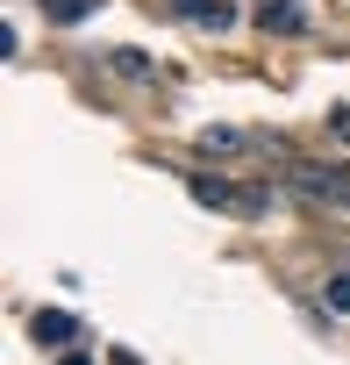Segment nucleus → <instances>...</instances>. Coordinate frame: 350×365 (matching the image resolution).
<instances>
[{
	"label": "nucleus",
	"instance_id": "obj_10",
	"mask_svg": "<svg viewBox=\"0 0 350 365\" xmlns=\"http://www.w3.org/2000/svg\"><path fill=\"white\" fill-rule=\"evenodd\" d=\"M322 129H329V136H336V143H350V101H336V108H329V122H322Z\"/></svg>",
	"mask_w": 350,
	"mask_h": 365
},
{
	"label": "nucleus",
	"instance_id": "obj_1",
	"mask_svg": "<svg viewBox=\"0 0 350 365\" xmlns=\"http://www.w3.org/2000/svg\"><path fill=\"white\" fill-rule=\"evenodd\" d=\"M293 172V194L322 201V208H343L350 215V165H322V158H286Z\"/></svg>",
	"mask_w": 350,
	"mask_h": 365
},
{
	"label": "nucleus",
	"instance_id": "obj_3",
	"mask_svg": "<svg viewBox=\"0 0 350 365\" xmlns=\"http://www.w3.org/2000/svg\"><path fill=\"white\" fill-rule=\"evenodd\" d=\"M171 8H179L193 29H229L236 22V0H171Z\"/></svg>",
	"mask_w": 350,
	"mask_h": 365
},
{
	"label": "nucleus",
	"instance_id": "obj_6",
	"mask_svg": "<svg viewBox=\"0 0 350 365\" xmlns=\"http://www.w3.org/2000/svg\"><path fill=\"white\" fill-rule=\"evenodd\" d=\"M258 29H272V36H300L307 15L293 8V0H272V8H258Z\"/></svg>",
	"mask_w": 350,
	"mask_h": 365
},
{
	"label": "nucleus",
	"instance_id": "obj_8",
	"mask_svg": "<svg viewBox=\"0 0 350 365\" xmlns=\"http://www.w3.org/2000/svg\"><path fill=\"white\" fill-rule=\"evenodd\" d=\"M322 308H329V315H350V265H343V272L322 287Z\"/></svg>",
	"mask_w": 350,
	"mask_h": 365
},
{
	"label": "nucleus",
	"instance_id": "obj_2",
	"mask_svg": "<svg viewBox=\"0 0 350 365\" xmlns=\"http://www.w3.org/2000/svg\"><path fill=\"white\" fill-rule=\"evenodd\" d=\"M186 194L201 208H243V187H229V179H215V172H186Z\"/></svg>",
	"mask_w": 350,
	"mask_h": 365
},
{
	"label": "nucleus",
	"instance_id": "obj_11",
	"mask_svg": "<svg viewBox=\"0 0 350 365\" xmlns=\"http://www.w3.org/2000/svg\"><path fill=\"white\" fill-rule=\"evenodd\" d=\"M65 365H86V358H79V351H65Z\"/></svg>",
	"mask_w": 350,
	"mask_h": 365
},
{
	"label": "nucleus",
	"instance_id": "obj_5",
	"mask_svg": "<svg viewBox=\"0 0 350 365\" xmlns=\"http://www.w3.org/2000/svg\"><path fill=\"white\" fill-rule=\"evenodd\" d=\"M29 329H36V344H43V351H51V344H72V336H79V322H72L65 308H36V322H29Z\"/></svg>",
	"mask_w": 350,
	"mask_h": 365
},
{
	"label": "nucleus",
	"instance_id": "obj_4",
	"mask_svg": "<svg viewBox=\"0 0 350 365\" xmlns=\"http://www.w3.org/2000/svg\"><path fill=\"white\" fill-rule=\"evenodd\" d=\"M201 150H208V158H243V150H258V136H250V129L215 122V129H201Z\"/></svg>",
	"mask_w": 350,
	"mask_h": 365
},
{
	"label": "nucleus",
	"instance_id": "obj_9",
	"mask_svg": "<svg viewBox=\"0 0 350 365\" xmlns=\"http://www.w3.org/2000/svg\"><path fill=\"white\" fill-rule=\"evenodd\" d=\"M107 65H115V72H122V79H150V58H143V51H115V58H107Z\"/></svg>",
	"mask_w": 350,
	"mask_h": 365
},
{
	"label": "nucleus",
	"instance_id": "obj_7",
	"mask_svg": "<svg viewBox=\"0 0 350 365\" xmlns=\"http://www.w3.org/2000/svg\"><path fill=\"white\" fill-rule=\"evenodd\" d=\"M93 8H100V0H43V22H65V29H79Z\"/></svg>",
	"mask_w": 350,
	"mask_h": 365
}]
</instances>
